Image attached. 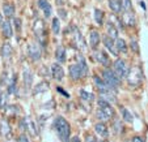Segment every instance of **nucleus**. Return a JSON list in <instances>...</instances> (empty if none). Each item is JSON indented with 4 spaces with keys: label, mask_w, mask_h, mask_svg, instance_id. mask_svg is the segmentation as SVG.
I'll return each mask as SVG.
<instances>
[{
    "label": "nucleus",
    "mask_w": 148,
    "mask_h": 142,
    "mask_svg": "<svg viewBox=\"0 0 148 142\" xmlns=\"http://www.w3.org/2000/svg\"><path fill=\"white\" fill-rule=\"evenodd\" d=\"M3 13L5 14V17L11 18V17L14 16V7L13 4H9V3H5L3 5Z\"/></svg>",
    "instance_id": "nucleus-28"
},
{
    "label": "nucleus",
    "mask_w": 148,
    "mask_h": 142,
    "mask_svg": "<svg viewBox=\"0 0 148 142\" xmlns=\"http://www.w3.org/2000/svg\"><path fill=\"white\" fill-rule=\"evenodd\" d=\"M55 59L58 60V63L66 62V48L63 46H59L55 50Z\"/></svg>",
    "instance_id": "nucleus-22"
},
{
    "label": "nucleus",
    "mask_w": 148,
    "mask_h": 142,
    "mask_svg": "<svg viewBox=\"0 0 148 142\" xmlns=\"http://www.w3.org/2000/svg\"><path fill=\"white\" fill-rule=\"evenodd\" d=\"M1 33H3L4 37H7V38H11L12 35H13V30H12V25L9 21H4L3 24H1Z\"/></svg>",
    "instance_id": "nucleus-20"
},
{
    "label": "nucleus",
    "mask_w": 148,
    "mask_h": 142,
    "mask_svg": "<svg viewBox=\"0 0 148 142\" xmlns=\"http://www.w3.org/2000/svg\"><path fill=\"white\" fill-rule=\"evenodd\" d=\"M75 42H76V46H77L80 50H85L87 46H85V41H84L83 35H81L80 31H76L75 33Z\"/></svg>",
    "instance_id": "nucleus-25"
},
{
    "label": "nucleus",
    "mask_w": 148,
    "mask_h": 142,
    "mask_svg": "<svg viewBox=\"0 0 148 142\" xmlns=\"http://www.w3.org/2000/svg\"><path fill=\"white\" fill-rule=\"evenodd\" d=\"M100 98L101 99H105L109 103L115 102V93L114 89H106V90H101L100 91Z\"/></svg>",
    "instance_id": "nucleus-14"
},
{
    "label": "nucleus",
    "mask_w": 148,
    "mask_h": 142,
    "mask_svg": "<svg viewBox=\"0 0 148 142\" xmlns=\"http://www.w3.org/2000/svg\"><path fill=\"white\" fill-rule=\"evenodd\" d=\"M56 90H58V91L60 93V94L63 95V97H64V98H70V94H67V93H66L64 90L62 89V87H56Z\"/></svg>",
    "instance_id": "nucleus-41"
},
{
    "label": "nucleus",
    "mask_w": 148,
    "mask_h": 142,
    "mask_svg": "<svg viewBox=\"0 0 148 142\" xmlns=\"http://www.w3.org/2000/svg\"><path fill=\"white\" fill-rule=\"evenodd\" d=\"M54 128H55L56 134H58L59 139L62 142H70L71 126L64 117H62V116L55 117V120H54Z\"/></svg>",
    "instance_id": "nucleus-1"
},
{
    "label": "nucleus",
    "mask_w": 148,
    "mask_h": 142,
    "mask_svg": "<svg viewBox=\"0 0 148 142\" xmlns=\"http://www.w3.org/2000/svg\"><path fill=\"white\" fill-rule=\"evenodd\" d=\"M95 20L98 25H102L103 24V12L101 9H95Z\"/></svg>",
    "instance_id": "nucleus-31"
},
{
    "label": "nucleus",
    "mask_w": 148,
    "mask_h": 142,
    "mask_svg": "<svg viewBox=\"0 0 148 142\" xmlns=\"http://www.w3.org/2000/svg\"><path fill=\"white\" fill-rule=\"evenodd\" d=\"M0 95H1V89H0Z\"/></svg>",
    "instance_id": "nucleus-48"
},
{
    "label": "nucleus",
    "mask_w": 148,
    "mask_h": 142,
    "mask_svg": "<svg viewBox=\"0 0 148 142\" xmlns=\"http://www.w3.org/2000/svg\"><path fill=\"white\" fill-rule=\"evenodd\" d=\"M106 31L108 35L113 39H118V29L115 28V25L113 22H108L106 24Z\"/></svg>",
    "instance_id": "nucleus-21"
},
{
    "label": "nucleus",
    "mask_w": 148,
    "mask_h": 142,
    "mask_svg": "<svg viewBox=\"0 0 148 142\" xmlns=\"http://www.w3.org/2000/svg\"><path fill=\"white\" fill-rule=\"evenodd\" d=\"M143 81V73L140 70V68L135 67V68H131L130 69V73L127 76V82H129L130 86L132 87H138Z\"/></svg>",
    "instance_id": "nucleus-6"
},
{
    "label": "nucleus",
    "mask_w": 148,
    "mask_h": 142,
    "mask_svg": "<svg viewBox=\"0 0 148 142\" xmlns=\"http://www.w3.org/2000/svg\"><path fill=\"white\" fill-rule=\"evenodd\" d=\"M113 70L122 80V78H127V76L130 73V67L123 59H117L114 62V64H113Z\"/></svg>",
    "instance_id": "nucleus-4"
},
{
    "label": "nucleus",
    "mask_w": 148,
    "mask_h": 142,
    "mask_svg": "<svg viewBox=\"0 0 148 142\" xmlns=\"http://www.w3.org/2000/svg\"><path fill=\"white\" fill-rule=\"evenodd\" d=\"M38 3V7L43 11V14H45L46 18H49V17L51 16V13H53V8H51L50 3H49L47 0H38L37 1Z\"/></svg>",
    "instance_id": "nucleus-15"
},
{
    "label": "nucleus",
    "mask_w": 148,
    "mask_h": 142,
    "mask_svg": "<svg viewBox=\"0 0 148 142\" xmlns=\"http://www.w3.org/2000/svg\"><path fill=\"white\" fill-rule=\"evenodd\" d=\"M24 82L26 86H32V84H33V74L29 69L24 70Z\"/></svg>",
    "instance_id": "nucleus-29"
},
{
    "label": "nucleus",
    "mask_w": 148,
    "mask_h": 142,
    "mask_svg": "<svg viewBox=\"0 0 148 142\" xmlns=\"http://www.w3.org/2000/svg\"><path fill=\"white\" fill-rule=\"evenodd\" d=\"M28 55L34 62H37V60L41 59V48H39V46L37 45V43H30V45L28 46Z\"/></svg>",
    "instance_id": "nucleus-9"
},
{
    "label": "nucleus",
    "mask_w": 148,
    "mask_h": 142,
    "mask_svg": "<svg viewBox=\"0 0 148 142\" xmlns=\"http://www.w3.org/2000/svg\"><path fill=\"white\" fill-rule=\"evenodd\" d=\"M7 111L12 112L13 115H16L20 112V108H18V106H9V107H7Z\"/></svg>",
    "instance_id": "nucleus-36"
},
{
    "label": "nucleus",
    "mask_w": 148,
    "mask_h": 142,
    "mask_svg": "<svg viewBox=\"0 0 148 142\" xmlns=\"http://www.w3.org/2000/svg\"><path fill=\"white\" fill-rule=\"evenodd\" d=\"M80 98L85 102H92L93 100V94L92 93H88L85 90H80Z\"/></svg>",
    "instance_id": "nucleus-32"
},
{
    "label": "nucleus",
    "mask_w": 148,
    "mask_h": 142,
    "mask_svg": "<svg viewBox=\"0 0 148 142\" xmlns=\"http://www.w3.org/2000/svg\"><path fill=\"white\" fill-rule=\"evenodd\" d=\"M121 20H122L123 25L127 26V28H135V26H136V17H135V14L130 11L123 12L122 18Z\"/></svg>",
    "instance_id": "nucleus-8"
},
{
    "label": "nucleus",
    "mask_w": 148,
    "mask_h": 142,
    "mask_svg": "<svg viewBox=\"0 0 148 142\" xmlns=\"http://www.w3.org/2000/svg\"><path fill=\"white\" fill-rule=\"evenodd\" d=\"M51 29H53V33L58 35L59 31H60V21H59L58 17L53 18V24H51Z\"/></svg>",
    "instance_id": "nucleus-30"
},
{
    "label": "nucleus",
    "mask_w": 148,
    "mask_h": 142,
    "mask_svg": "<svg viewBox=\"0 0 148 142\" xmlns=\"http://www.w3.org/2000/svg\"><path fill=\"white\" fill-rule=\"evenodd\" d=\"M108 4H109V8L112 9L114 13H119V12L123 11V8H122V0H109V1H108Z\"/></svg>",
    "instance_id": "nucleus-19"
},
{
    "label": "nucleus",
    "mask_w": 148,
    "mask_h": 142,
    "mask_svg": "<svg viewBox=\"0 0 148 142\" xmlns=\"http://www.w3.org/2000/svg\"><path fill=\"white\" fill-rule=\"evenodd\" d=\"M132 142H144V139L139 136H135V137H132Z\"/></svg>",
    "instance_id": "nucleus-42"
},
{
    "label": "nucleus",
    "mask_w": 148,
    "mask_h": 142,
    "mask_svg": "<svg viewBox=\"0 0 148 142\" xmlns=\"http://www.w3.org/2000/svg\"><path fill=\"white\" fill-rule=\"evenodd\" d=\"M18 142H30L28 138V136L26 134H21V136L18 137Z\"/></svg>",
    "instance_id": "nucleus-39"
},
{
    "label": "nucleus",
    "mask_w": 148,
    "mask_h": 142,
    "mask_svg": "<svg viewBox=\"0 0 148 142\" xmlns=\"http://www.w3.org/2000/svg\"><path fill=\"white\" fill-rule=\"evenodd\" d=\"M7 104H8V97L5 94H1L0 95V108L1 110H7Z\"/></svg>",
    "instance_id": "nucleus-33"
},
{
    "label": "nucleus",
    "mask_w": 148,
    "mask_h": 142,
    "mask_svg": "<svg viewBox=\"0 0 148 142\" xmlns=\"http://www.w3.org/2000/svg\"><path fill=\"white\" fill-rule=\"evenodd\" d=\"M12 53H13L12 46L9 45V43H4L3 47H1V55H3V57L5 59V60H8V59L12 56Z\"/></svg>",
    "instance_id": "nucleus-24"
},
{
    "label": "nucleus",
    "mask_w": 148,
    "mask_h": 142,
    "mask_svg": "<svg viewBox=\"0 0 148 142\" xmlns=\"http://www.w3.org/2000/svg\"><path fill=\"white\" fill-rule=\"evenodd\" d=\"M20 128L23 131H26L29 132V134L33 137H36L38 134V131H37V126H36V123L30 117H24V119L20 120Z\"/></svg>",
    "instance_id": "nucleus-7"
},
{
    "label": "nucleus",
    "mask_w": 148,
    "mask_h": 142,
    "mask_svg": "<svg viewBox=\"0 0 148 142\" xmlns=\"http://www.w3.org/2000/svg\"><path fill=\"white\" fill-rule=\"evenodd\" d=\"M70 76L72 80L77 81L80 78L84 77V73H83V69H81V65L80 64H72L70 67Z\"/></svg>",
    "instance_id": "nucleus-11"
},
{
    "label": "nucleus",
    "mask_w": 148,
    "mask_h": 142,
    "mask_svg": "<svg viewBox=\"0 0 148 142\" xmlns=\"http://www.w3.org/2000/svg\"><path fill=\"white\" fill-rule=\"evenodd\" d=\"M5 142H16V141H14V139H12V138H9V139H7Z\"/></svg>",
    "instance_id": "nucleus-47"
},
{
    "label": "nucleus",
    "mask_w": 148,
    "mask_h": 142,
    "mask_svg": "<svg viewBox=\"0 0 148 142\" xmlns=\"http://www.w3.org/2000/svg\"><path fill=\"white\" fill-rule=\"evenodd\" d=\"M98 112H97V117L98 120H101V121H108V120H112L113 117H114L115 112H114V108L112 107V104L109 103V102H106L105 99H98Z\"/></svg>",
    "instance_id": "nucleus-2"
},
{
    "label": "nucleus",
    "mask_w": 148,
    "mask_h": 142,
    "mask_svg": "<svg viewBox=\"0 0 148 142\" xmlns=\"http://www.w3.org/2000/svg\"><path fill=\"white\" fill-rule=\"evenodd\" d=\"M100 41H101L100 33H98L96 29L90 30V34H89V43H90V47H92V48H97V46L100 45Z\"/></svg>",
    "instance_id": "nucleus-16"
},
{
    "label": "nucleus",
    "mask_w": 148,
    "mask_h": 142,
    "mask_svg": "<svg viewBox=\"0 0 148 142\" xmlns=\"http://www.w3.org/2000/svg\"><path fill=\"white\" fill-rule=\"evenodd\" d=\"M93 82H95L96 87L98 89V91H101V90H106V89H113V87H110L109 85H108V82L103 78L98 77V76H95L93 77Z\"/></svg>",
    "instance_id": "nucleus-18"
},
{
    "label": "nucleus",
    "mask_w": 148,
    "mask_h": 142,
    "mask_svg": "<svg viewBox=\"0 0 148 142\" xmlns=\"http://www.w3.org/2000/svg\"><path fill=\"white\" fill-rule=\"evenodd\" d=\"M33 31L34 34H36L37 39L39 41V43H41L42 46H45L46 43V29H45V24H43V21L39 18H37L36 21H34V25H33Z\"/></svg>",
    "instance_id": "nucleus-5"
},
{
    "label": "nucleus",
    "mask_w": 148,
    "mask_h": 142,
    "mask_svg": "<svg viewBox=\"0 0 148 142\" xmlns=\"http://www.w3.org/2000/svg\"><path fill=\"white\" fill-rule=\"evenodd\" d=\"M85 142H98V141L92 136V134H88L87 138H85Z\"/></svg>",
    "instance_id": "nucleus-40"
},
{
    "label": "nucleus",
    "mask_w": 148,
    "mask_h": 142,
    "mask_svg": "<svg viewBox=\"0 0 148 142\" xmlns=\"http://www.w3.org/2000/svg\"><path fill=\"white\" fill-rule=\"evenodd\" d=\"M140 7H142L143 9H145V5H144V3H143V1H140Z\"/></svg>",
    "instance_id": "nucleus-46"
},
{
    "label": "nucleus",
    "mask_w": 148,
    "mask_h": 142,
    "mask_svg": "<svg viewBox=\"0 0 148 142\" xmlns=\"http://www.w3.org/2000/svg\"><path fill=\"white\" fill-rule=\"evenodd\" d=\"M95 132L100 137H102V138H106V137L109 136V129H108V126L105 125L102 121H101V123H97L95 125Z\"/></svg>",
    "instance_id": "nucleus-17"
},
{
    "label": "nucleus",
    "mask_w": 148,
    "mask_h": 142,
    "mask_svg": "<svg viewBox=\"0 0 148 142\" xmlns=\"http://www.w3.org/2000/svg\"><path fill=\"white\" fill-rule=\"evenodd\" d=\"M51 73H53V77L55 78L56 81H62L64 78V69H63L62 65L58 64V63L53 64V67H51Z\"/></svg>",
    "instance_id": "nucleus-13"
},
{
    "label": "nucleus",
    "mask_w": 148,
    "mask_h": 142,
    "mask_svg": "<svg viewBox=\"0 0 148 142\" xmlns=\"http://www.w3.org/2000/svg\"><path fill=\"white\" fill-rule=\"evenodd\" d=\"M60 16L63 17V18H66V12L63 11V9H62V11H60Z\"/></svg>",
    "instance_id": "nucleus-44"
},
{
    "label": "nucleus",
    "mask_w": 148,
    "mask_h": 142,
    "mask_svg": "<svg viewBox=\"0 0 148 142\" xmlns=\"http://www.w3.org/2000/svg\"><path fill=\"white\" fill-rule=\"evenodd\" d=\"M102 42H103V45H105V47H106L108 50H109L110 52H112V55L118 56V50H117V46H115L114 39L110 38L109 35H106V37H103Z\"/></svg>",
    "instance_id": "nucleus-12"
},
{
    "label": "nucleus",
    "mask_w": 148,
    "mask_h": 142,
    "mask_svg": "<svg viewBox=\"0 0 148 142\" xmlns=\"http://www.w3.org/2000/svg\"><path fill=\"white\" fill-rule=\"evenodd\" d=\"M115 46H117L118 52L127 53V50H129V48H127V43H126L125 39H122V38L115 39Z\"/></svg>",
    "instance_id": "nucleus-23"
},
{
    "label": "nucleus",
    "mask_w": 148,
    "mask_h": 142,
    "mask_svg": "<svg viewBox=\"0 0 148 142\" xmlns=\"http://www.w3.org/2000/svg\"><path fill=\"white\" fill-rule=\"evenodd\" d=\"M130 47H131V50L134 51V52H139V45H138L136 41H131V43H130Z\"/></svg>",
    "instance_id": "nucleus-37"
},
{
    "label": "nucleus",
    "mask_w": 148,
    "mask_h": 142,
    "mask_svg": "<svg viewBox=\"0 0 148 142\" xmlns=\"http://www.w3.org/2000/svg\"><path fill=\"white\" fill-rule=\"evenodd\" d=\"M113 129H114V132L117 134H119L121 132H122V124H121V121L118 119L114 120V123H113Z\"/></svg>",
    "instance_id": "nucleus-34"
},
{
    "label": "nucleus",
    "mask_w": 148,
    "mask_h": 142,
    "mask_svg": "<svg viewBox=\"0 0 148 142\" xmlns=\"http://www.w3.org/2000/svg\"><path fill=\"white\" fill-rule=\"evenodd\" d=\"M9 133H11L9 123L7 121V120H3L1 124H0V134H1L3 137H7V136H9Z\"/></svg>",
    "instance_id": "nucleus-26"
},
{
    "label": "nucleus",
    "mask_w": 148,
    "mask_h": 142,
    "mask_svg": "<svg viewBox=\"0 0 148 142\" xmlns=\"http://www.w3.org/2000/svg\"><path fill=\"white\" fill-rule=\"evenodd\" d=\"M121 115H122V119L125 120L126 123H132L134 121V117H132L131 112L126 108V107H121Z\"/></svg>",
    "instance_id": "nucleus-27"
},
{
    "label": "nucleus",
    "mask_w": 148,
    "mask_h": 142,
    "mask_svg": "<svg viewBox=\"0 0 148 142\" xmlns=\"http://www.w3.org/2000/svg\"><path fill=\"white\" fill-rule=\"evenodd\" d=\"M102 78L106 81L108 85H109L110 87H113V89H117L121 85V78L118 77L117 73H115L114 70H112L110 68H105V69L102 70Z\"/></svg>",
    "instance_id": "nucleus-3"
},
{
    "label": "nucleus",
    "mask_w": 148,
    "mask_h": 142,
    "mask_svg": "<svg viewBox=\"0 0 148 142\" xmlns=\"http://www.w3.org/2000/svg\"><path fill=\"white\" fill-rule=\"evenodd\" d=\"M70 142H81V141H80V138H79V136H75V137H72V138H71Z\"/></svg>",
    "instance_id": "nucleus-43"
},
{
    "label": "nucleus",
    "mask_w": 148,
    "mask_h": 142,
    "mask_svg": "<svg viewBox=\"0 0 148 142\" xmlns=\"http://www.w3.org/2000/svg\"><path fill=\"white\" fill-rule=\"evenodd\" d=\"M14 28H16V30H20L21 29V20L20 18H14Z\"/></svg>",
    "instance_id": "nucleus-38"
},
{
    "label": "nucleus",
    "mask_w": 148,
    "mask_h": 142,
    "mask_svg": "<svg viewBox=\"0 0 148 142\" xmlns=\"http://www.w3.org/2000/svg\"><path fill=\"white\" fill-rule=\"evenodd\" d=\"M95 59L100 63L101 65H103L105 68H109L110 59H109V55H108L105 51H96L95 52Z\"/></svg>",
    "instance_id": "nucleus-10"
},
{
    "label": "nucleus",
    "mask_w": 148,
    "mask_h": 142,
    "mask_svg": "<svg viewBox=\"0 0 148 142\" xmlns=\"http://www.w3.org/2000/svg\"><path fill=\"white\" fill-rule=\"evenodd\" d=\"M122 8L123 11H131L132 8V4H131V0H122Z\"/></svg>",
    "instance_id": "nucleus-35"
},
{
    "label": "nucleus",
    "mask_w": 148,
    "mask_h": 142,
    "mask_svg": "<svg viewBox=\"0 0 148 142\" xmlns=\"http://www.w3.org/2000/svg\"><path fill=\"white\" fill-rule=\"evenodd\" d=\"M3 22H4V21H3V16H1V13H0V25H1Z\"/></svg>",
    "instance_id": "nucleus-45"
}]
</instances>
